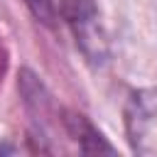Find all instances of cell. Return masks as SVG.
Listing matches in <instances>:
<instances>
[{
    "label": "cell",
    "mask_w": 157,
    "mask_h": 157,
    "mask_svg": "<svg viewBox=\"0 0 157 157\" xmlns=\"http://www.w3.org/2000/svg\"><path fill=\"white\" fill-rule=\"evenodd\" d=\"M59 17L69 25L76 37V47L91 64L108 59V39L98 22V7L93 0H61L56 7Z\"/></svg>",
    "instance_id": "cell-1"
},
{
    "label": "cell",
    "mask_w": 157,
    "mask_h": 157,
    "mask_svg": "<svg viewBox=\"0 0 157 157\" xmlns=\"http://www.w3.org/2000/svg\"><path fill=\"white\" fill-rule=\"evenodd\" d=\"M125 132L132 152L157 155V88L135 91L125 105Z\"/></svg>",
    "instance_id": "cell-2"
},
{
    "label": "cell",
    "mask_w": 157,
    "mask_h": 157,
    "mask_svg": "<svg viewBox=\"0 0 157 157\" xmlns=\"http://www.w3.org/2000/svg\"><path fill=\"white\" fill-rule=\"evenodd\" d=\"M64 128L71 135V140H76L81 152H115L110 142H105V137L91 125V120L76 110H66L64 113Z\"/></svg>",
    "instance_id": "cell-3"
},
{
    "label": "cell",
    "mask_w": 157,
    "mask_h": 157,
    "mask_svg": "<svg viewBox=\"0 0 157 157\" xmlns=\"http://www.w3.org/2000/svg\"><path fill=\"white\" fill-rule=\"evenodd\" d=\"M25 5H27L29 12H32L39 22H44V25H52L54 17H56V7H54L52 0H25Z\"/></svg>",
    "instance_id": "cell-4"
}]
</instances>
